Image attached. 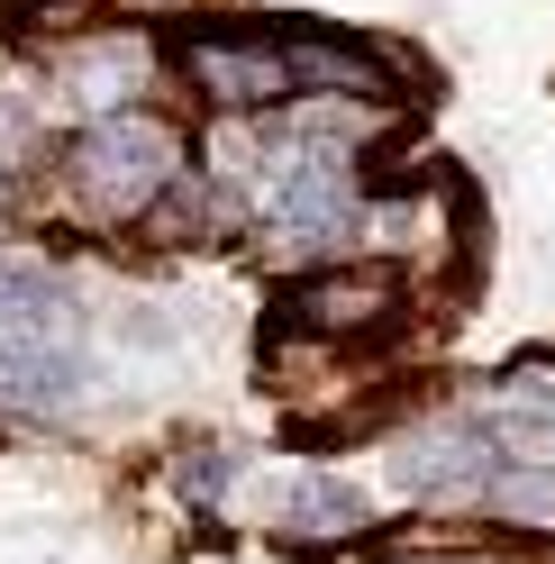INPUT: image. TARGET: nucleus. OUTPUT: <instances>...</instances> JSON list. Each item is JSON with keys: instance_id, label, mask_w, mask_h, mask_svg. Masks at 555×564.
Returning <instances> with one entry per match:
<instances>
[{"instance_id": "20e7f679", "label": "nucleus", "mask_w": 555, "mask_h": 564, "mask_svg": "<svg viewBox=\"0 0 555 564\" xmlns=\"http://www.w3.org/2000/svg\"><path fill=\"white\" fill-rule=\"evenodd\" d=\"M292 310L309 328H364V319H383L392 310V273H309L301 292H292Z\"/></svg>"}, {"instance_id": "0eeeda50", "label": "nucleus", "mask_w": 555, "mask_h": 564, "mask_svg": "<svg viewBox=\"0 0 555 564\" xmlns=\"http://www.w3.org/2000/svg\"><path fill=\"white\" fill-rule=\"evenodd\" d=\"M46 301H55V292H46L37 264H0V328H28Z\"/></svg>"}, {"instance_id": "f257e3e1", "label": "nucleus", "mask_w": 555, "mask_h": 564, "mask_svg": "<svg viewBox=\"0 0 555 564\" xmlns=\"http://www.w3.org/2000/svg\"><path fill=\"white\" fill-rule=\"evenodd\" d=\"M173 183V137L155 119H100L74 147V200L91 219H137Z\"/></svg>"}, {"instance_id": "f03ea898", "label": "nucleus", "mask_w": 555, "mask_h": 564, "mask_svg": "<svg viewBox=\"0 0 555 564\" xmlns=\"http://www.w3.org/2000/svg\"><path fill=\"white\" fill-rule=\"evenodd\" d=\"M346 209H356V173H346V155L328 147V137H301V147L273 155V183H264V219H273V237L328 246V237L346 228Z\"/></svg>"}, {"instance_id": "423d86ee", "label": "nucleus", "mask_w": 555, "mask_h": 564, "mask_svg": "<svg viewBox=\"0 0 555 564\" xmlns=\"http://www.w3.org/2000/svg\"><path fill=\"white\" fill-rule=\"evenodd\" d=\"M283 528H292V538H346V528H364V491H356V482L309 474V482H292Z\"/></svg>"}, {"instance_id": "7ed1b4c3", "label": "nucleus", "mask_w": 555, "mask_h": 564, "mask_svg": "<svg viewBox=\"0 0 555 564\" xmlns=\"http://www.w3.org/2000/svg\"><path fill=\"white\" fill-rule=\"evenodd\" d=\"M192 83L219 100V110H273V100H292V46L283 37H192L183 46Z\"/></svg>"}, {"instance_id": "39448f33", "label": "nucleus", "mask_w": 555, "mask_h": 564, "mask_svg": "<svg viewBox=\"0 0 555 564\" xmlns=\"http://www.w3.org/2000/svg\"><path fill=\"white\" fill-rule=\"evenodd\" d=\"M0 392L10 401H64L74 392V356H64V346H37V319L0 328Z\"/></svg>"}]
</instances>
